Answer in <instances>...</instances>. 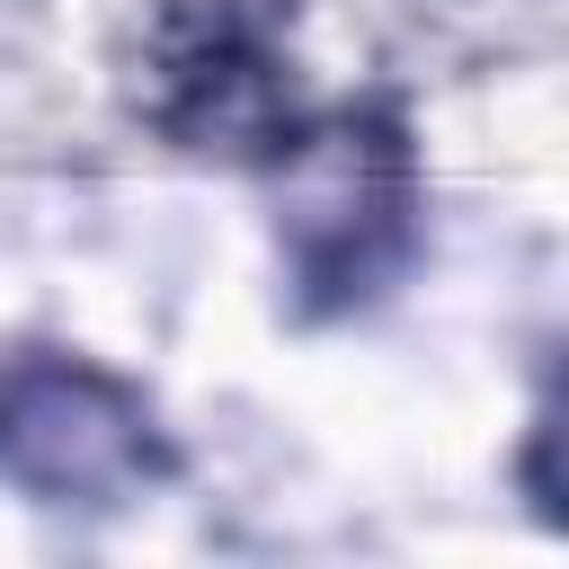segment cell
<instances>
[{
    "label": "cell",
    "mask_w": 569,
    "mask_h": 569,
    "mask_svg": "<svg viewBox=\"0 0 569 569\" xmlns=\"http://www.w3.org/2000/svg\"><path fill=\"white\" fill-rule=\"evenodd\" d=\"M169 471L151 409L89 356H9L0 365V480L44 507H124Z\"/></svg>",
    "instance_id": "cell-2"
},
{
    "label": "cell",
    "mask_w": 569,
    "mask_h": 569,
    "mask_svg": "<svg viewBox=\"0 0 569 569\" xmlns=\"http://www.w3.org/2000/svg\"><path fill=\"white\" fill-rule=\"evenodd\" d=\"M276 249L311 311H347L382 293L418 240V169L409 142L373 116L320 124L276 160Z\"/></svg>",
    "instance_id": "cell-1"
},
{
    "label": "cell",
    "mask_w": 569,
    "mask_h": 569,
    "mask_svg": "<svg viewBox=\"0 0 569 569\" xmlns=\"http://www.w3.org/2000/svg\"><path fill=\"white\" fill-rule=\"evenodd\" d=\"M525 489H533V507L551 525H569V373L551 382V400H542V418L525 436Z\"/></svg>",
    "instance_id": "cell-4"
},
{
    "label": "cell",
    "mask_w": 569,
    "mask_h": 569,
    "mask_svg": "<svg viewBox=\"0 0 569 569\" xmlns=\"http://www.w3.org/2000/svg\"><path fill=\"white\" fill-rule=\"evenodd\" d=\"M133 107L160 133H178L187 151H213V142L249 151L284 124V62H276L267 27L240 18L231 0H178L142 36Z\"/></svg>",
    "instance_id": "cell-3"
}]
</instances>
